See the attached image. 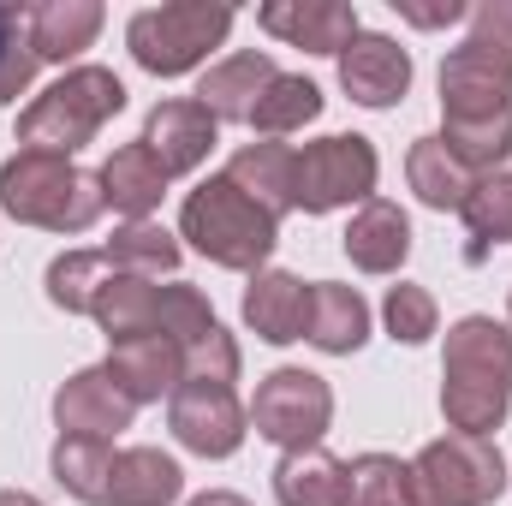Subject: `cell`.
I'll return each mask as SVG.
<instances>
[{
    "label": "cell",
    "mask_w": 512,
    "mask_h": 506,
    "mask_svg": "<svg viewBox=\"0 0 512 506\" xmlns=\"http://www.w3.org/2000/svg\"><path fill=\"white\" fill-rule=\"evenodd\" d=\"M512 405V328L495 316H465L447 328L441 411L453 435H495Z\"/></svg>",
    "instance_id": "cell-1"
},
{
    "label": "cell",
    "mask_w": 512,
    "mask_h": 506,
    "mask_svg": "<svg viewBox=\"0 0 512 506\" xmlns=\"http://www.w3.org/2000/svg\"><path fill=\"white\" fill-rule=\"evenodd\" d=\"M441 114L447 126H483L512 114V0L477 6L471 36L441 60Z\"/></svg>",
    "instance_id": "cell-2"
},
{
    "label": "cell",
    "mask_w": 512,
    "mask_h": 506,
    "mask_svg": "<svg viewBox=\"0 0 512 506\" xmlns=\"http://www.w3.org/2000/svg\"><path fill=\"white\" fill-rule=\"evenodd\" d=\"M0 209L24 227H48V233H90L108 209L102 197V173H84L60 155H30L18 149L0 167Z\"/></svg>",
    "instance_id": "cell-3"
},
{
    "label": "cell",
    "mask_w": 512,
    "mask_h": 506,
    "mask_svg": "<svg viewBox=\"0 0 512 506\" xmlns=\"http://www.w3.org/2000/svg\"><path fill=\"white\" fill-rule=\"evenodd\" d=\"M126 108V84L108 66H72L60 84H48L24 114H18V143L30 155H60L72 161L96 131Z\"/></svg>",
    "instance_id": "cell-4"
},
{
    "label": "cell",
    "mask_w": 512,
    "mask_h": 506,
    "mask_svg": "<svg viewBox=\"0 0 512 506\" xmlns=\"http://www.w3.org/2000/svg\"><path fill=\"white\" fill-rule=\"evenodd\" d=\"M179 239H191L215 268L262 274V262H268L274 239H280V221H274L262 203H251L227 173H215V179H203V185L185 197V209H179Z\"/></svg>",
    "instance_id": "cell-5"
},
{
    "label": "cell",
    "mask_w": 512,
    "mask_h": 506,
    "mask_svg": "<svg viewBox=\"0 0 512 506\" xmlns=\"http://www.w3.org/2000/svg\"><path fill=\"white\" fill-rule=\"evenodd\" d=\"M233 30V12L227 6H209V0H173V6H149L126 24L131 60L155 78H179L191 66L209 60V48H221Z\"/></svg>",
    "instance_id": "cell-6"
},
{
    "label": "cell",
    "mask_w": 512,
    "mask_h": 506,
    "mask_svg": "<svg viewBox=\"0 0 512 506\" xmlns=\"http://www.w3.org/2000/svg\"><path fill=\"white\" fill-rule=\"evenodd\" d=\"M507 489V459L489 435H441L411 459V506H489Z\"/></svg>",
    "instance_id": "cell-7"
},
{
    "label": "cell",
    "mask_w": 512,
    "mask_h": 506,
    "mask_svg": "<svg viewBox=\"0 0 512 506\" xmlns=\"http://www.w3.org/2000/svg\"><path fill=\"white\" fill-rule=\"evenodd\" d=\"M376 173H382V161H376V149H370V137H316V143H304L298 149V209L304 215H328V209H346V203H370L376 197Z\"/></svg>",
    "instance_id": "cell-8"
},
{
    "label": "cell",
    "mask_w": 512,
    "mask_h": 506,
    "mask_svg": "<svg viewBox=\"0 0 512 506\" xmlns=\"http://www.w3.org/2000/svg\"><path fill=\"white\" fill-rule=\"evenodd\" d=\"M328 417H334V393H328V381L310 376V370H274L251 399L256 435L274 441V447H286V453L322 447Z\"/></svg>",
    "instance_id": "cell-9"
},
{
    "label": "cell",
    "mask_w": 512,
    "mask_h": 506,
    "mask_svg": "<svg viewBox=\"0 0 512 506\" xmlns=\"http://www.w3.org/2000/svg\"><path fill=\"white\" fill-rule=\"evenodd\" d=\"M167 423H173L179 447H191V453H203V459H227V453H239L251 411L239 405L233 387H215V381H179V387L167 393Z\"/></svg>",
    "instance_id": "cell-10"
},
{
    "label": "cell",
    "mask_w": 512,
    "mask_h": 506,
    "mask_svg": "<svg viewBox=\"0 0 512 506\" xmlns=\"http://www.w3.org/2000/svg\"><path fill=\"white\" fill-rule=\"evenodd\" d=\"M179 495H185V471L161 447H108L90 506H173Z\"/></svg>",
    "instance_id": "cell-11"
},
{
    "label": "cell",
    "mask_w": 512,
    "mask_h": 506,
    "mask_svg": "<svg viewBox=\"0 0 512 506\" xmlns=\"http://www.w3.org/2000/svg\"><path fill=\"white\" fill-rule=\"evenodd\" d=\"M131 405L126 393L108 381V370H84L54 393V423H60V441H102L114 447L131 429Z\"/></svg>",
    "instance_id": "cell-12"
},
{
    "label": "cell",
    "mask_w": 512,
    "mask_h": 506,
    "mask_svg": "<svg viewBox=\"0 0 512 506\" xmlns=\"http://www.w3.org/2000/svg\"><path fill=\"white\" fill-rule=\"evenodd\" d=\"M215 114L197 102V96H179V102H155L149 108V120H143V143H149V155L161 161V173L167 179H179V173H191V167H203L209 161V149H215Z\"/></svg>",
    "instance_id": "cell-13"
},
{
    "label": "cell",
    "mask_w": 512,
    "mask_h": 506,
    "mask_svg": "<svg viewBox=\"0 0 512 506\" xmlns=\"http://www.w3.org/2000/svg\"><path fill=\"white\" fill-rule=\"evenodd\" d=\"M340 84H346V96L364 102V108H393V102L411 90V54H405L393 36L358 30V36L340 48Z\"/></svg>",
    "instance_id": "cell-14"
},
{
    "label": "cell",
    "mask_w": 512,
    "mask_h": 506,
    "mask_svg": "<svg viewBox=\"0 0 512 506\" xmlns=\"http://www.w3.org/2000/svg\"><path fill=\"white\" fill-rule=\"evenodd\" d=\"M256 18L268 36H280L304 54H340L358 36V6H346V0H268Z\"/></svg>",
    "instance_id": "cell-15"
},
{
    "label": "cell",
    "mask_w": 512,
    "mask_h": 506,
    "mask_svg": "<svg viewBox=\"0 0 512 506\" xmlns=\"http://www.w3.org/2000/svg\"><path fill=\"white\" fill-rule=\"evenodd\" d=\"M274 78H280V66H274L262 48H245V54H233V60H221V66L203 72L197 102L215 114V126H251L256 102H262V90H268Z\"/></svg>",
    "instance_id": "cell-16"
},
{
    "label": "cell",
    "mask_w": 512,
    "mask_h": 506,
    "mask_svg": "<svg viewBox=\"0 0 512 506\" xmlns=\"http://www.w3.org/2000/svg\"><path fill=\"white\" fill-rule=\"evenodd\" d=\"M245 322L268 346L304 340V328H310V286L298 274H280V268L251 274V286H245Z\"/></svg>",
    "instance_id": "cell-17"
},
{
    "label": "cell",
    "mask_w": 512,
    "mask_h": 506,
    "mask_svg": "<svg viewBox=\"0 0 512 506\" xmlns=\"http://www.w3.org/2000/svg\"><path fill=\"white\" fill-rule=\"evenodd\" d=\"M102 370H108V381L126 393L131 405H143V399H161V393H173L185 381V358H179V346L167 334H143V340L114 346Z\"/></svg>",
    "instance_id": "cell-18"
},
{
    "label": "cell",
    "mask_w": 512,
    "mask_h": 506,
    "mask_svg": "<svg viewBox=\"0 0 512 506\" xmlns=\"http://www.w3.org/2000/svg\"><path fill=\"white\" fill-rule=\"evenodd\" d=\"M227 179L262 203L274 221L286 215V209H298V149H286V143H245L239 155H233V167H227Z\"/></svg>",
    "instance_id": "cell-19"
},
{
    "label": "cell",
    "mask_w": 512,
    "mask_h": 506,
    "mask_svg": "<svg viewBox=\"0 0 512 506\" xmlns=\"http://www.w3.org/2000/svg\"><path fill=\"white\" fill-rule=\"evenodd\" d=\"M90 316L102 322V334H108L114 346L143 340V334H161V286H155V280H143V274L114 268V274H108V286L96 292Z\"/></svg>",
    "instance_id": "cell-20"
},
{
    "label": "cell",
    "mask_w": 512,
    "mask_h": 506,
    "mask_svg": "<svg viewBox=\"0 0 512 506\" xmlns=\"http://www.w3.org/2000/svg\"><path fill=\"white\" fill-rule=\"evenodd\" d=\"M346 256L364 274H393L411 256V221H405V209L387 203V197H370L352 215V227H346Z\"/></svg>",
    "instance_id": "cell-21"
},
{
    "label": "cell",
    "mask_w": 512,
    "mask_h": 506,
    "mask_svg": "<svg viewBox=\"0 0 512 506\" xmlns=\"http://www.w3.org/2000/svg\"><path fill=\"white\" fill-rule=\"evenodd\" d=\"M304 340H310L316 352H334V358L358 352V346L370 340V304L358 298V286L316 280V286H310V328H304Z\"/></svg>",
    "instance_id": "cell-22"
},
{
    "label": "cell",
    "mask_w": 512,
    "mask_h": 506,
    "mask_svg": "<svg viewBox=\"0 0 512 506\" xmlns=\"http://www.w3.org/2000/svg\"><path fill=\"white\" fill-rule=\"evenodd\" d=\"M102 6L96 0H48V6H30V48L36 60H72L84 54L96 36H102Z\"/></svg>",
    "instance_id": "cell-23"
},
{
    "label": "cell",
    "mask_w": 512,
    "mask_h": 506,
    "mask_svg": "<svg viewBox=\"0 0 512 506\" xmlns=\"http://www.w3.org/2000/svg\"><path fill=\"white\" fill-rule=\"evenodd\" d=\"M161 191H167V173H161V161L149 155L143 137L108 155V167H102V197H108V209H120V215H131V221H143V215L161 203Z\"/></svg>",
    "instance_id": "cell-24"
},
{
    "label": "cell",
    "mask_w": 512,
    "mask_h": 506,
    "mask_svg": "<svg viewBox=\"0 0 512 506\" xmlns=\"http://www.w3.org/2000/svg\"><path fill=\"white\" fill-rule=\"evenodd\" d=\"M274 495H280V506H340L346 501V465L322 447H298L274 465Z\"/></svg>",
    "instance_id": "cell-25"
},
{
    "label": "cell",
    "mask_w": 512,
    "mask_h": 506,
    "mask_svg": "<svg viewBox=\"0 0 512 506\" xmlns=\"http://www.w3.org/2000/svg\"><path fill=\"white\" fill-rule=\"evenodd\" d=\"M405 173H411V191H417L429 209H465V197H471V185H477V173H471L441 137H417L411 155H405Z\"/></svg>",
    "instance_id": "cell-26"
},
{
    "label": "cell",
    "mask_w": 512,
    "mask_h": 506,
    "mask_svg": "<svg viewBox=\"0 0 512 506\" xmlns=\"http://www.w3.org/2000/svg\"><path fill=\"white\" fill-rule=\"evenodd\" d=\"M465 233H471V245H465V262H489L495 245H512V173H483L477 185H471V197H465Z\"/></svg>",
    "instance_id": "cell-27"
},
{
    "label": "cell",
    "mask_w": 512,
    "mask_h": 506,
    "mask_svg": "<svg viewBox=\"0 0 512 506\" xmlns=\"http://www.w3.org/2000/svg\"><path fill=\"white\" fill-rule=\"evenodd\" d=\"M316 114H322V90H316L310 78H292V72H280V78L262 90V102H256L251 126L262 131V137H286V131H304Z\"/></svg>",
    "instance_id": "cell-28"
},
{
    "label": "cell",
    "mask_w": 512,
    "mask_h": 506,
    "mask_svg": "<svg viewBox=\"0 0 512 506\" xmlns=\"http://www.w3.org/2000/svg\"><path fill=\"white\" fill-rule=\"evenodd\" d=\"M108 274H114L108 251H66L48 262V298L60 310H72V316H90V304L108 286Z\"/></svg>",
    "instance_id": "cell-29"
},
{
    "label": "cell",
    "mask_w": 512,
    "mask_h": 506,
    "mask_svg": "<svg viewBox=\"0 0 512 506\" xmlns=\"http://www.w3.org/2000/svg\"><path fill=\"white\" fill-rule=\"evenodd\" d=\"M108 262L126 268V274H143V280H161V274L179 268V239L155 221H131L108 239Z\"/></svg>",
    "instance_id": "cell-30"
},
{
    "label": "cell",
    "mask_w": 512,
    "mask_h": 506,
    "mask_svg": "<svg viewBox=\"0 0 512 506\" xmlns=\"http://www.w3.org/2000/svg\"><path fill=\"white\" fill-rule=\"evenodd\" d=\"M340 506H411V465L393 453H364L346 465V501Z\"/></svg>",
    "instance_id": "cell-31"
},
{
    "label": "cell",
    "mask_w": 512,
    "mask_h": 506,
    "mask_svg": "<svg viewBox=\"0 0 512 506\" xmlns=\"http://www.w3.org/2000/svg\"><path fill=\"white\" fill-rule=\"evenodd\" d=\"M36 48H30V6H0V108H12L30 78H36Z\"/></svg>",
    "instance_id": "cell-32"
},
{
    "label": "cell",
    "mask_w": 512,
    "mask_h": 506,
    "mask_svg": "<svg viewBox=\"0 0 512 506\" xmlns=\"http://www.w3.org/2000/svg\"><path fill=\"white\" fill-rule=\"evenodd\" d=\"M382 316H387V334H393V340H405V346H423V340L435 334V322H441L435 298H429L423 286H405V280L387 292Z\"/></svg>",
    "instance_id": "cell-33"
},
{
    "label": "cell",
    "mask_w": 512,
    "mask_h": 506,
    "mask_svg": "<svg viewBox=\"0 0 512 506\" xmlns=\"http://www.w3.org/2000/svg\"><path fill=\"white\" fill-rule=\"evenodd\" d=\"M393 6H399L411 24H423V30H435V24H459V18H465V6H453V0H447V6H405V0H393Z\"/></svg>",
    "instance_id": "cell-34"
},
{
    "label": "cell",
    "mask_w": 512,
    "mask_h": 506,
    "mask_svg": "<svg viewBox=\"0 0 512 506\" xmlns=\"http://www.w3.org/2000/svg\"><path fill=\"white\" fill-rule=\"evenodd\" d=\"M191 506H251L245 495H227V489H209V495H197Z\"/></svg>",
    "instance_id": "cell-35"
},
{
    "label": "cell",
    "mask_w": 512,
    "mask_h": 506,
    "mask_svg": "<svg viewBox=\"0 0 512 506\" xmlns=\"http://www.w3.org/2000/svg\"><path fill=\"white\" fill-rule=\"evenodd\" d=\"M0 506H42L36 495H24V489H0Z\"/></svg>",
    "instance_id": "cell-36"
}]
</instances>
